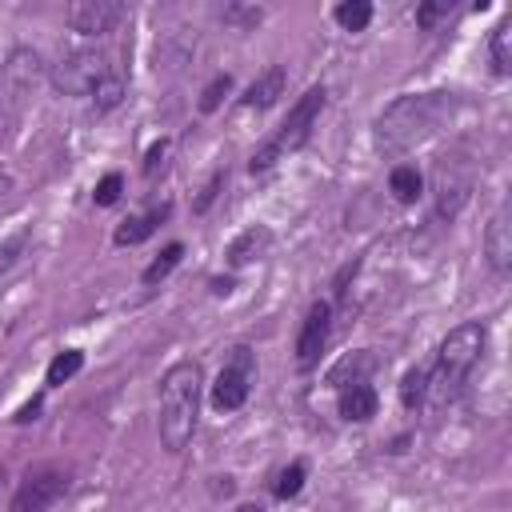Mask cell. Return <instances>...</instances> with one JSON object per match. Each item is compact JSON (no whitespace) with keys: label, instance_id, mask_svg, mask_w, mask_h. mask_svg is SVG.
Returning <instances> with one entry per match:
<instances>
[{"label":"cell","instance_id":"obj_31","mask_svg":"<svg viewBox=\"0 0 512 512\" xmlns=\"http://www.w3.org/2000/svg\"><path fill=\"white\" fill-rule=\"evenodd\" d=\"M28 240H32L28 232H16L12 240H4V244H0V276L16 268V260L24 256V248H28Z\"/></svg>","mask_w":512,"mask_h":512},{"label":"cell","instance_id":"obj_23","mask_svg":"<svg viewBox=\"0 0 512 512\" xmlns=\"http://www.w3.org/2000/svg\"><path fill=\"white\" fill-rule=\"evenodd\" d=\"M124 96H128V84H124V76L108 72V76H104V80L92 88V108H96V116H104V112L120 108V104H124Z\"/></svg>","mask_w":512,"mask_h":512},{"label":"cell","instance_id":"obj_36","mask_svg":"<svg viewBox=\"0 0 512 512\" xmlns=\"http://www.w3.org/2000/svg\"><path fill=\"white\" fill-rule=\"evenodd\" d=\"M12 192H16V188H12V180H8L4 172H0V212H4L8 204H12Z\"/></svg>","mask_w":512,"mask_h":512},{"label":"cell","instance_id":"obj_3","mask_svg":"<svg viewBox=\"0 0 512 512\" xmlns=\"http://www.w3.org/2000/svg\"><path fill=\"white\" fill-rule=\"evenodd\" d=\"M484 352H488V328L480 320H464V324L448 328V336L440 340L436 360L428 368V396L424 400H432L436 408L452 404L464 392L472 368L484 360Z\"/></svg>","mask_w":512,"mask_h":512},{"label":"cell","instance_id":"obj_4","mask_svg":"<svg viewBox=\"0 0 512 512\" xmlns=\"http://www.w3.org/2000/svg\"><path fill=\"white\" fill-rule=\"evenodd\" d=\"M324 104H328V88H324V84H312V88L288 108V116H284V124L276 128V136H268V140L248 156V172H252V176H264V172H272L288 152H300V148L308 144V136H312V128H316Z\"/></svg>","mask_w":512,"mask_h":512},{"label":"cell","instance_id":"obj_8","mask_svg":"<svg viewBox=\"0 0 512 512\" xmlns=\"http://www.w3.org/2000/svg\"><path fill=\"white\" fill-rule=\"evenodd\" d=\"M72 488V472L68 468H56V464H44V468H28V476L20 480L8 512H48L56 500H64Z\"/></svg>","mask_w":512,"mask_h":512},{"label":"cell","instance_id":"obj_19","mask_svg":"<svg viewBox=\"0 0 512 512\" xmlns=\"http://www.w3.org/2000/svg\"><path fill=\"white\" fill-rule=\"evenodd\" d=\"M488 60L496 76L512 72V16H500V24L488 32Z\"/></svg>","mask_w":512,"mask_h":512},{"label":"cell","instance_id":"obj_20","mask_svg":"<svg viewBox=\"0 0 512 512\" xmlns=\"http://www.w3.org/2000/svg\"><path fill=\"white\" fill-rule=\"evenodd\" d=\"M180 260H184V244H180V240H172V244H164V248H160V256L140 272V280H144L148 288H156V284H164V280L180 268Z\"/></svg>","mask_w":512,"mask_h":512},{"label":"cell","instance_id":"obj_12","mask_svg":"<svg viewBox=\"0 0 512 512\" xmlns=\"http://www.w3.org/2000/svg\"><path fill=\"white\" fill-rule=\"evenodd\" d=\"M484 260L496 276L512 272V208H508V200L484 224Z\"/></svg>","mask_w":512,"mask_h":512},{"label":"cell","instance_id":"obj_9","mask_svg":"<svg viewBox=\"0 0 512 512\" xmlns=\"http://www.w3.org/2000/svg\"><path fill=\"white\" fill-rule=\"evenodd\" d=\"M44 80H48V64H44V56H40L36 48L20 44V48H12V52H8L4 72H0V88L12 96V104H16V108H20V100H24V96H32Z\"/></svg>","mask_w":512,"mask_h":512},{"label":"cell","instance_id":"obj_28","mask_svg":"<svg viewBox=\"0 0 512 512\" xmlns=\"http://www.w3.org/2000/svg\"><path fill=\"white\" fill-rule=\"evenodd\" d=\"M224 184H228V168H216V172H212V176L204 180V188H200V196L192 200V212H196V216H204V212L212 208V200L220 196V188H224Z\"/></svg>","mask_w":512,"mask_h":512},{"label":"cell","instance_id":"obj_11","mask_svg":"<svg viewBox=\"0 0 512 512\" xmlns=\"http://www.w3.org/2000/svg\"><path fill=\"white\" fill-rule=\"evenodd\" d=\"M128 16V4L120 0H72L64 8V24L80 36H108Z\"/></svg>","mask_w":512,"mask_h":512},{"label":"cell","instance_id":"obj_5","mask_svg":"<svg viewBox=\"0 0 512 512\" xmlns=\"http://www.w3.org/2000/svg\"><path fill=\"white\" fill-rule=\"evenodd\" d=\"M472 192H476V160L460 148L436 156V164H432V200H436V216L444 224H452L468 208Z\"/></svg>","mask_w":512,"mask_h":512},{"label":"cell","instance_id":"obj_25","mask_svg":"<svg viewBox=\"0 0 512 512\" xmlns=\"http://www.w3.org/2000/svg\"><path fill=\"white\" fill-rule=\"evenodd\" d=\"M304 480H308V464H304V460H292L288 468H280V476H276V484H272V496H276V500H292V496H300Z\"/></svg>","mask_w":512,"mask_h":512},{"label":"cell","instance_id":"obj_24","mask_svg":"<svg viewBox=\"0 0 512 512\" xmlns=\"http://www.w3.org/2000/svg\"><path fill=\"white\" fill-rule=\"evenodd\" d=\"M424 396H428V368H424V364H412V368L404 372V380H400V404H404L408 412H416V408L424 404Z\"/></svg>","mask_w":512,"mask_h":512},{"label":"cell","instance_id":"obj_13","mask_svg":"<svg viewBox=\"0 0 512 512\" xmlns=\"http://www.w3.org/2000/svg\"><path fill=\"white\" fill-rule=\"evenodd\" d=\"M284 88H288V72H284V64H268V68L244 88L240 108H256V112H264V108H272V104L284 96Z\"/></svg>","mask_w":512,"mask_h":512},{"label":"cell","instance_id":"obj_18","mask_svg":"<svg viewBox=\"0 0 512 512\" xmlns=\"http://www.w3.org/2000/svg\"><path fill=\"white\" fill-rule=\"evenodd\" d=\"M388 192L396 204H416L424 196V172L416 164H392L388 172Z\"/></svg>","mask_w":512,"mask_h":512},{"label":"cell","instance_id":"obj_21","mask_svg":"<svg viewBox=\"0 0 512 512\" xmlns=\"http://www.w3.org/2000/svg\"><path fill=\"white\" fill-rule=\"evenodd\" d=\"M80 368H84V352H80V348H64V352H56V356L48 360L44 388H60V384H68Z\"/></svg>","mask_w":512,"mask_h":512},{"label":"cell","instance_id":"obj_30","mask_svg":"<svg viewBox=\"0 0 512 512\" xmlns=\"http://www.w3.org/2000/svg\"><path fill=\"white\" fill-rule=\"evenodd\" d=\"M120 192H124V176H120V172H108V176H100L92 200H96V208H112V204L120 200Z\"/></svg>","mask_w":512,"mask_h":512},{"label":"cell","instance_id":"obj_1","mask_svg":"<svg viewBox=\"0 0 512 512\" xmlns=\"http://www.w3.org/2000/svg\"><path fill=\"white\" fill-rule=\"evenodd\" d=\"M460 108V96L448 88H432V92H404L396 100H388L372 124V144L380 156L396 160L408 156L412 148H420L424 140H432Z\"/></svg>","mask_w":512,"mask_h":512},{"label":"cell","instance_id":"obj_38","mask_svg":"<svg viewBox=\"0 0 512 512\" xmlns=\"http://www.w3.org/2000/svg\"><path fill=\"white\" fill-rule=\"evenodd\" d=\"M0 484H4V468H0Z\"/></svg>","mask_w":512,"mask_h":512},{"label":"cell","instance_id":"obj_29","mask_svg":"<svg viewBox=\"0 0 512 512\" xmlns=\"http://www.w3.org/2000/svg\"><path fill=\"white\" fill-rule=\"evenodd\" d=\"M452 16V0H428V4H420L416 8V24L424 28V32H432L440 20H448Z\"/></svg>","mask_w":512,"mask_h":512},{"label":"cell","instance_id":"obj_22","mask_svg":"<svg viewBox=\"0 0 512 512\" xmlns=\"http://www.w3.org/2000/svg\"><path fill=\"white\" fill-rule=\"evenodd\" d=\"M372 16H376V8H372L368 0H344V4L332 8V20H336L344 32H364V28L372 24Z\"/></svg>","mask_w":512,"mask_h":512},{"label":"cell","instance_id":"obj_27","mask_svg":"<svg viewBox=\"0 0 512 512\" xmlns=\"http://www.w3.org/2000/svg\"><path fill=\"white\" fill-rule=\"evenodd\" d=\"M232 92V76L228 72H216L208 84H204V92H200V100H196V108L204 112V116H212L220 104H224V96Z\"/></svg>","mask_w":512,"mask_h":512},{"label":"cell","instance_id":"obj_34","mask_svg":"<svg viewBox=\"0 0 512 512\" xmlns=\"http://www.w3.org/2000/svg\"><path fill=\"white\" fill-rule=\"evenodd\" d=\"M40 408H44V392H36L28 404H20L16 416H12V424H32V420H40Z\"/></svg>","mask_w":512,"mask_h":512},{"label":"cell","instance_id":"obj_10","mask_svg":"<svg viewBox=\"0 0 512 512\" xmlns=\"http://www.w3.org/2000/svg\"><path fill=\"white\" fill-rule=\"evenodd\" d=\"M332 340V304L328 300H312L304 320H300V332H296V368L308 372L320 364L324 348Z\"/></svg>","mask_w":512,"mask_h":512},{"label":"cell","instance_id":"obj_15","mask_svg":"<svg viewBox=\"0 0 512 512\" xmlns=\"http://www.w3.org/2000/svg\"><path fill=\"white\" fill-rule=\"evenodd\" d=\"M376 364H380V360H376V352H372V348H356V352L340 356V360L328 368V376H324V380H328V388H336V392H340V388H348V384H364V380L376 372Z\"/></svg>","mask_w":512,"mask_h":512},{"label":"cell","instance_id":"obj_14","mask_svg":"<svg viewBox=\"0 0 512 512\" xmlns=\"http://www.w3.org/2000/svg\"><path fill=\"white\" fill-rule=\"evenodd\" d=\"M168 216H172V204H168V200H164V204H152L148 212L128 216V220L112 232V244H116V248H136V244H144V240H148V236H152Z\"/></svg>","mask_w":512,"mask_h":512},{"label":"cell","instance_id":"obj_32","mask_svg":"<svg viewBox=\"0 0 512 512\" xmlns=\"http://www.w3.org/2000/svg\"><path fill=\"white\" fill-rule=\"evenodd\" d=\"M16 120H20V108L12 104V96L0 88V148L12 140V132H16Z\"/></svg>","mask_w":512,"mask_h":512},{"label":"cell","instance_id":"obj_33","mask_svg":"<svg viewBox=\"0 0 512 512\" xmlns=\"http://www.w3.org/2000/svg\"><path fill=\"white\" fill-rule=\"evenodd\" d=\"M168 148H172V144L160 136V140H152V148L144 152V176H148V180H152V176L164 168V160H168Z\"/></svg>","mask_w":512,"mask_h":512},{"label":"cell","instance_id":"obj_6","mask_svg":"<svg viewBox=\"0 0 512 512\" xmlns=\"http://www.w3.org/2000/svg\"><path fill=\"white\" fill-rule=\"evenodd\" d=\"M112 72L108 56L100 48H76L68 56H60L52 68H48V80L60 96H92V88Z\"/></svg>","mask_w":512,"mask_h":512},{"label":"cell","instance_id":"obj_2","mask_svg":"<svg viewBox=\"0 0 512 512\" xmlns=\"http://www.w3.org/2000/svg\"><path fill=\"white\" fill-rule=\"evenodd\" d=\"M200 396H204V368L200 360H176L160 376V416L156 432L164 452H184L192 444L196 420H200Z\"/></svg>","mask_w":512,"mask_h":512},{"label":"cell","instance_id":"obj_26","mask_svg":"<svg viewBox=\"0 0 512 512\" xmlns=\"http://www.w3.org/2000/svg\"><path fill=\"white\" fill-rule=\"evenodd\" d=\"M220 20H224L228 28H236V32H252V28L264 20V8H260V4H224V8H220Z\"/></svg>","mask_w":512,"mask_h":512},{"label":"cell","instance_id":"obj_7","mask_svg":"<svg viewBox=\"0 0 512 512\" xmlns=\"http://www.w3.org/2000/svg\"><path fill=\"white\" fill-rule=\"evenodd\" d=\"M252 384H256V352L248 344H232L228 348V364L220 368L208 400H212L216 412H236V408L248 404Z\"/></svg>","mask_w":512,"mask_h":512},{"label":"cell","instance_id":"obj_17","mask_svg":"<svg viewBox=\"0 0 512 512\" xmlns=\"http://www.w3.org/2000/svg\"><path fill=\"white\" fill-rule=\"evenodd\" d=\"M268 248H272V228H268V224H252V228H244V232L228 244L224 260H228V268H232V272H240L244 264L260 260Z\"/></svg>","mask_w":512,"mask_h":512},{"label":"cell","instance_id":"obj_16","mask_svg":"<svg viewBox=\"0 0 512 512\" xmlns=\"http://www.w3.org/2000/svg\"><path fill=\"white\" fill-rule=\"evenodd\" d=\"M336 412H340V420H348V424H368L376 412H380V396H376V388L364 380V384H348V388H340V396H336Z\"/></svg>","mask_w":512,"mask_h":512},{"label":"cell","instance_id":"obj_35","mask_svg":"<svg viewBox=\"0 0 512 512\" xmlns=\"http://www.w3.org/2000/svg\"><path fill=\"white\" fill-rule=\"evenodd\" d=\"M208 288H212V296H232L236 276H212V280H208Z\"/></svg>","mask_w":512,"mask_h":512},{"label":"cell","instance_id":"obj_37","mask_svg":"<svg viewBox=\"0 0 512 512\" xmlns=\"http://www.w3.org/2000/svg\"><path fill=\"white\" fill-rule=\"evenodd\" d=\"M232 512H264V504H256V500H248V504H236Z\"/></svg>","mask_w":512,"mask_h":512}]
</instances>
